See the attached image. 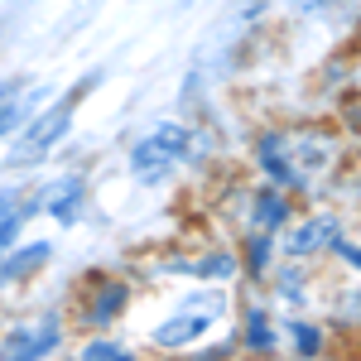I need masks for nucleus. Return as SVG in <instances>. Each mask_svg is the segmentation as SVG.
<instances>
[{"label": "nucleus", "instance_id": "9b49d317", "mask_svg": "<svg viewBox=\"0 0 361 361\" xmlns=\"http://www.w3.org/2000/svg\"><path fill=\"white\" fill-rule=\"evenodd\" d=\"M284 217H289V202H284V193H279V188H260V193L250 197V226L275 231Z\"/></svg>", "mask_w": 361, "mask_h": 361}, {"label": "nucleus", "instance_id": "0eeeda50", "mask_svg": "<svg viewBox=\"0 0 361 361\" xmlns=\"http://www.w3.org/2000/svg\"><path fill=\"white\" fill-rule=\"evenodd\" d=\"M49 260H54V241H15L10 250H0V289H20L39 279Z\"/></svg>", "mask_w": 361, "mask_h": 361}, {"label": "nucleus", "instance_id": "6ab92c4d", "mask_svg": "<svg viewBox=\"0 0 361 361\" xmlns=\"http://www.w3.org/2000/svg\"><path fill=\"white\" fill-rule=\"evenodd\" d=\"M333 250H342V255H347L352 265H361V250H357V246H347V241H333Z\"/></svg>", "mask_w": 361, "mask_h": 361}, {"label": "nucleus", "instance_id": "a211bd4d", "mask_svg": "<svg viewBox=\"0 0 361 361\" xmlns=\"http://www.w3.org/2000/svg\"><path fill=\"white\" fill-rule=\"evenodd\" d=\"M284 5H289V10H304V15H308V10H323L328 0H284Z\"/></svg>", "mask_w": 361, "mask_h": 361}, {"label": "nucleus", "instance_id": "4468645a", "mask_svg": "<svg viewBox=\"0 0 361 361\" xmlns=\"http://www.w3.org/2000/svg\"><path fill=\"white\" fill-rule=\"evenodd\" d=\"M29 116H34V102H29V82H25L20 92H10V97L0 102V140H10Z\"/></svg>", "mask_w": 361, "mask_h": 361}, {"label": "nucleus", "instance_id": "f3484780", "mask_svg": "<svg viewBox=\"0 0 361 361\" xmlns=\"http://www.w3.org/2000/svg\"><path fill=\"white\" fill-rule=\"evenodd\" d=\"M246 265H250V275H265V265H270V231L250 226V236H246Z\"/></svg>", "mask_w": 361, "mask_h": 361}, {"label": "nucleus", "instance_id": "39448f33", "mask_svg": "<svg viewBox=\"0 0 361 361\" xmlns=\"http://www.w3.org/2000/svg\"><path fill=\"white\" fill-rule=\"evenodd\" d=\"M68 347V318L44 308V313H29L15 318L5 333H0V361H44Z\"/></svg>", "mask_w": 361, "mask_h": 361}, {"label": "nucleus", "instance_id": "2eb2a0df", "mask_svg": "<svg viewBox=\"0 0 361 361\" xmlns=\"http://www.w3.org/2000/svg\"><path fill=\"white\" fill-rule=\"evenodd\" d=\"M250 352H275V328H270V313L265 308H250L246 313V333H241Z\"/></svg>", "mask_w": 361, "mask_h": 361}, {"label": "nucleus", "instance_id": "f8f14e48", "mask_svg": "<svg viewBox=\"0 0 361 361\" xmlns=\"http://www.w3.org/2000/svg\"><path fill=\"white\" fill-rule=\"evenodd\" d=\"M130 357H135V347L106 333H87V342L78 347V361H130Z\"/></svg>", "mask_w": 361, "mask_h": 361}, {"label": "nucleus", "instance_id": "20e7f679", "mask_svg": "<svg viewBox=\"0 0 361 361\" xmlns=\"http://www.w3.org/2000/svg\"><path fill=\"white\" fill-rule=\"evenodd\" d=\"M193 149V130L183 121H159L130 145V178L140 183H164L173 169L188 159Z\"/></svg>", "mask_w": 361, "mask_h": 361}, {"label": "nucleus", "instance_id": "dca6fc26", "mask_svg": "<svg viewBox=\"0 0 361 361\" xmlns=\"http://www.w3.org/2000/svg\"><path fill=\"white\" fill-rule=\"evenodd\" d=\"M289 342L299 347V357H323V333H318L313 323H299V318H289Z\"/></svg>", "mask_w": 361, "mask_h": 361}, {"label": "nucleus", "instance_id": "ddd939ff", "mask_svg": "<svg viewBox=\"0 0 361 361\" xmlns=\"http://www.w3.org/2000/svg\"><path fill=\"white\" fill-rule=\"evenodd\" d=\"M173 270L197 275V279H231V275H236V255L212 250V255H202V260H173Z\"/></svg>", "mask_w": 361, "mask_h": 361}, {"label": "nucleus", "instance_id": "9d476101", "mask_svg": "<svg viewBox=\"0 0 361 361\" xmlns=\"http://www.w3.org/2000/svg\"><path fill=\"white\" fill-rule=\"evenodd\" d=\"M333 241H337V217H308V222H299L294 236L284 241V255H289V260H304V255L333 246Z\"/></svg>", "mask_w": 361, "mask_h": 361}, {"label": "nucleus", "instance_id": "7ed1b4c3", "mask_svg": "<svg viewBox=\"0 0 361 361\" xmlns=\"http://www.w3.org/2000/svg\"><path fill=\"white\" fill-rule=\"evenodd\" d=\"M222 313H226L222 289H197L188 299H178V308L169 313L164 323H154L149 347H159V352H183V347H193L197 337L212 333V328L222 323Z\"/></svg>", "mask_w": 361, "mask_h": 361}, {"label": "nucleus", "instance_id": "f257e3e1", "mask_svg": "<svg viewBox=\"0 0 361 361\" xmlns=\"http://www.w3.org/2000/svg\"><path fill=\"white\" fill-rule=\"evenodd\" d=\"M135 304V284L116 270H87L78 284H73V299H68V318L73 328L82 333H111L116 323L130 313Z\"/></svg>", "mask_w": 361, "mask_h": 361}, {"label": "nucleus", "instance_id": "6e6552de", "mask_svg": "<svg viewBox=\"0 0 361 361\" xmlns=\"http://www.w3.org/2000/svg\"><path fill=\"white\" fill-rule=\"evenodd\" d=\"M34 217H39V207H34V188H20V183L0 188V250L15 246Z\"/></svg>", "mask_w": 361, "mask_h": 361}, {"label": "nucleus", "instance_id": "f03ea898", "mask_svg": "<svg viewBox=\"0 0 361 361\" xmlns=\"http://www.w3.org/2000/svg\"><path fill=\"white\" fill-rule=\"evenodd\" d=\"M97 82H102V68H92V73H87V78H82L78 87H73L68 97H58L54 106H44V111H34V116H29L25 126H20V130L10 135L15 145H10L5 164H39V159H44L49 149H54L58 140L73 130V116H78L82 97H87V92H92Z\"/></svg>", "mask_w": 361, "mask_h": 361}, {"label": "nucleus", "instance_id": "aec40b11", "mask_svg": "<svg viewBox=\"0 0 361 361\" xmlns=\"http://www.w3.org/2000/svg\"><path fill=\"white\" fill-rule=\"evenodd\" d=\"M20 87H25V78H5V82H0V102H5L10 92H20Z\"/></svg>", "mask_w": 361, "mask_h": 361}, {"label": "nucleus", "instance_id": "423d86ee", "mask_svg": "<svg viewBox=\"0 0 361 361\" xmlns=\"http://www.w3.org/2000/svg\"><path fill=\"white\" fill-rule=\"evenodd\" d=\"M87 202H92V183H87V173H58L49 183H39L34 188V207H39V217H49L58 226H78L87 212Z\"/></svg>", "mask_w": 361, "mask_h": 361}, {"label": "nucleus", "instance_id": "1a4fd4ad", "mask_svg": "<svg viewBox=\"0 0 361 361\" xmlns=\"http://www.w3.org/2000/svg\"><path fill=\"white\" fill-rule=\"evenodd\" d=\"M255 154H260V169L270 173V183H279V188H299V173H294V159H289V135H284V130L260 135Z\"/></svg>", "mask_w": 361, "mask_h": 361}]
</instances>
